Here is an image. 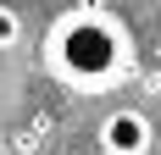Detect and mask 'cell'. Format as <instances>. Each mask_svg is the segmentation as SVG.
Masks as SVG:
<instances>
[{
	"label": "cell",
	"mask_w": 161,
	"mask_h": 155,
	"mask_svg": "<svg viewBox=\"0 0 161 155\" xmlns=\"http://www.w3.org/2000/svg\"><path fill=\"white\" fill-rule=\"evenodd\" d=\"M45 61H50V72L61 78V83H72V89H111V83L128 78L133 45H128L122 17L83 6V11H67V17L50 22Z\"/></svg>",
	"instance_id": "1"
},
{
	"label": "cell",
	"mask_w": 161,
	"mask_h": 155,
	"mask_svg": "<svg viewBox=\"0 0 161 155\" xmlns=\"http://www.w3.org/2000/svg\"><path fill=\"white\" fill-rule=\"evenodd\" d=\"M17 39H22V17L0 0V50H17Z\"/></svg>",
	"instance_id": "3"
},
{
	"label": "cell",
	"mask_w": 161,
	"mask_h": 155,
	"mask_svg": "<svg viewBox=\"0 0 161 155\" xmlns=\"http://www.w3.org/2000/svg\"><path fill=\"white\" fill-rule=\"evenodd\" d=\"M95 139H100V155H150L156 127H150L145 111H106Z\"/></svg>",
	"instance_id": "2"
}]
</instances>
